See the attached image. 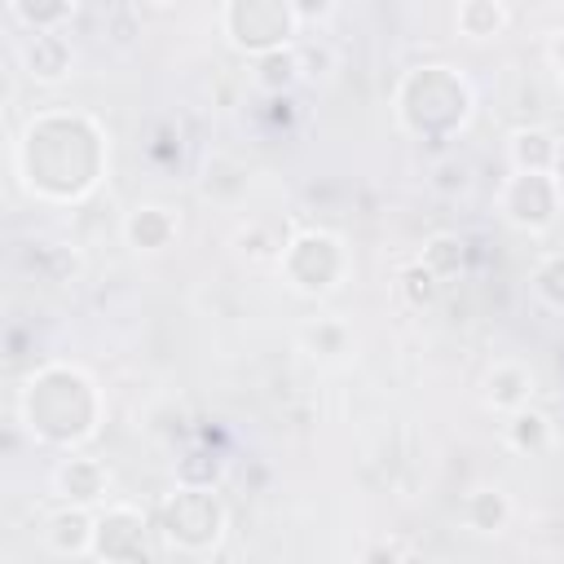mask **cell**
<instances>
[{"instance_id":"7c38bea8","label":"cell","mask_w":564,"mask_h":564,"mask_svg":"<svg viewBox=\"0 0 564 564\" xmlns=\"http://www.w3.org/2000/svg\"><path fill=\"white\" fill-rule=\"evenodd\" d=\"M423 264L436 273V278H449L463 269V238L454 234H436L427 247H423Z\"/></svg>"},{"instance_id":"4fadbf2b","label":"cell","mask_w":564,"mask_h":564,"mask_svg":"<svg viewBox=\"0 0 564 564\" xmlns=\"http://www.w3.org/2000/svg\"><path fill=\"white\" fill-rule=\"evenodd\" d=\"M308 348H313V357L322 352V357H339L344 348H348V330L339 326V322H317V326H304V335H300Z\"/></svg>"},{"instance_id":"5b68a950","label":"cell","mask_w":564,"mask_h":564,"mask_svg":"<svg viewBox=\"0 0 564 564\" xmlns=\"http://www.w3.org/2000/svg\"><path fill=\"white\" fill-rule=\"evenodd\" d=\"M53 480H57V494L75 498V502H93L106 489V471L97 463H88V458H66Z\"/></svg>"},{"instance_id":"2e32d148","label":"cell","mask_w":564,"mask_h":564,"mask_svg":"<svg viewBox=\"0 0 564 564\" xmlns=\"http://www.w3.org/2000/svg\"><path fill=\"white\" fill-rule=\"evenodd\" d=\"M511 441H516L520 449H542V445H546V419L520 405V410H516V423H511Z\"/></svg>"},{"instance_id":"ba28073f","label":"cell","mask_w":564,"mask_h":564,"mask_svg":"<svg viewBox=\"0 0 564 564\" xmlns=\"http://www.w3.org/2000/svg\"><path fill=\"white\" fill-rule=\"evenodd\" d=\"M555 154H560L555 141H551L546 132H538V128L511 137V163H516L520 172H551Z\"/></svg>"},{"instance_id":"7a4b0ae2","label":"cell","mask_w":564,"mask_h":564,"mask_svg":"<svg viewBox=\"0 0 564 564\" xmlns=\"http://www.w3.org/2000/svg\"><path fill=\"white\" fill-rule=\"evenodd\" d=\"M555 207H560V189L546 172H520L507 181L502 189V212L511 225L520 229H546L555 220Z\"/></svg>"},{"instance_id":"30bf717a","label":"cell","mask_w":564,"mask_h":564,"mask_svg":"<svg viewBox=\"0 0 564 564\" xmlns=\"http://www.w3.org/2000/svg\"><path fill=\"white\" fill-rule=\"evenodd\" d=\"M458 26L471 35V40H485L502 26V4L498 0H463L458 9Z\"/></svg>"},{"instance_id":"8fae6325","label":"cell","mask_w":564,"mask_h":564,"mask_svg":"<svg viewBox=\"0 0 564 564\" xmlns=\"http://www.w3.org/2000/svg\"><path fill=\"white\" fill-rule=\"evenodd\" d=\"M13 4V13L31 26V31H53L70 9H75V0H9Z\"/></svg>"},{"instance_id":"5bb4252c","label":"cell","mask_w":564,"mask_h":564,"mask_svg":"<svg viewBox=\"0 0 564 564\" xmlns=\"http://www.w3.org/2000/svg\"><path fill=\"white\" fill-rule=\"evenodd\" d=\"M471 524L476 529H485V533H494L502 520H507V502H502V494L498 489H480V494H471Z\"/></svg>"},{"instance_id":"9a60e30c","label":"cell","mask_w":564,"mask_h":564,"mask_svg":"<svg viewBox=\"0 0 564 564\" xmlns=\"http://www.w3.org/2000/svg\"><path fill=\"white\" fill-rule=\"evenodd\" d=\"M533 286H538V295H542L546 304L564 308V256L542 260V264H538V273H533Z\"/></svg>"},{"instance_id":"52a82bcc","label":"cell","mask_w":564,"mask_h":564,"mask_svg":"<svg viewBox=\"0 0 564 564\" xmlns=\"http://www.w3.org/2000/svg\"><path fill=\"white\" fill-rule=\"evenodd\" d=\"M172 234H176V225L163 207H137L132 220H128V238H132L137 251H159V247H167Z\"/></svg>"},{"instance_id":"d6986e66","label":"cell","mask_w":564,"mask_h":564,"mask_svg":"<svg viewBox=\"0 0 564 564\" xmlns=\"http://www.w3.org/2000/svg\"><path fill=\"white\" fill-rule=\"evenodd\" d=\"M295 18H326L330 13V0H291Z\"/></svg>"},{"instance_id":"277c9868","label":"cell","mask_w":564,"mask_h":564,"mask_svg":"<svg viewBox=\"0 0 564 564\" xmlns=\"http://www.w3.org/2000/svg\"><path fill=\"white\" fill-rule=\"evenodd\" d=\"M22 57H26V70H31L35 79H62L66 66H70V48H66V40H62L57 31H35V35L26 40Z\"/></svg>"},{"instance_id":"9c48e42d","label":"cell","mask_w":564,"mask_h":564,"mask_svg":"<svg viewBox=\"0 0 564 564\" xmlns=\"http://www.w3.org/2000/svg\"><path fill=\"white\" fill-rule=\"evenodd\" d=\"M97 529H88V516L84 511H62L53 524H48V542L53 551H88V538Z\"/></svg>"},{"instance_id":"e0dca14e","label":"cell","mask_w":564,"mask_h":564,"mask_svg":"<svg viewBox=\"0 0 564 564\" xmlns=\"http://www.w3.org/2000/svg\"><path fill=\"white\" fill-rule=\"evenodd\" d=\"M436 291H441V282H436V273L423 260L405 269V295H410V304H432Z\"/></svg>"},{"instance_id":"8992f818","label":"cell","mask_w":564,"mask_h":564,"mask_svg":"<svg viewBox=\"0 0 564 564\" xmlns=\"http://www.w3.org/2000/svg\"><path fill=\"white\" fill-rule=\"evenodd\" d=\"M529 388H533V379L520 366H494L489 379H485V397L498 410H520L529 401Z\"/></svg>"},{"instance_id":"3957f363","label":"cell","mask_w":564,"mask_h":564,"mask_svg":"<svg viewBox=\"0 0 564 564\" xmlns=\"http://www.w3.org/2000/svg\"><path fill=\"white\" fill-rule=\"evenodd\" d=\"M216 529H220V507L212 502V494L181 489L172 498V507H167V533L172 538H181L185 546H194V542L216 538Z\"/></svg>"},{"instance_id":"ffe728a7","label":"cell","mask_w":564,"mask_h":564,"mask_svg":"<svg viewBox=\"0 0 564 564\" xmlns=\"http://www.w3.org/2000/svg\"><path fill=\"white\" fill-rule=\"evenodd\" d=\"M555 62H560V75H564V31H560V40H555Z\"/></svg>"},{"instance_id":"6da1fadb","label":"cell","mask_w":564,"mask_h":564,"mask_svg":"<svg viewBox=\"0 0 564 564\" xmlns=\"http://www.w3.org/2000/svg\"><path fill=\"white\" fill-rule=\"evenodd\" d=\"M225 26L238 48L273 53L286 44V35L295 26V9H291V0H229Z\"/></svg>"},{"instance_id":"44dd1931","label":"cell","mask_w":564,"mask_h":564,"mask_svg":"<svg viewBox=\"0 0 564 564\" xmlns=\"http://www.w3.org/2000/svg\"><path fill=\"white\" fill-rule=\"evenodd\" d=\"M150 4H172V0H150Z\"/></svg>"},{"instance_id":"ac0fdd59","label":"cell","mask_w":564,"mask_h":564,"mask_svg":"<svg viewBox=\"0 0 564 564\" xmlns=\"http://www.w3.org/2000/svg\"><path fill=\"white\" fill-rule=\"evenodd\" d=\"M436 176H441L436 185H445V189H454V185L463 189V185H467V167H463V163H454V159H449V163H441V167H436Z\"/></svg>"}]
</instances>
